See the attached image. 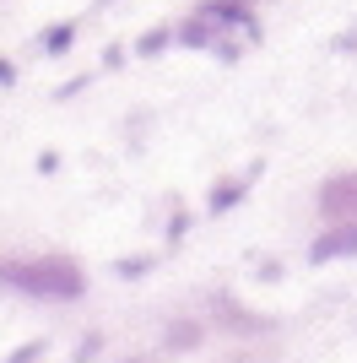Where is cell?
Instances as JSON below:
<instances>
[{
    "label": "cell",
    "instance_id": "6da1fadb",
    "mask_svg": "<svg viewBox=\"0 0 357 363\" xmlns=\"http://www.w3.org/2000/svg\"><path fill=\"white\" fill-rule=\"evenodd\" d=\"M0 282L28 298H49V303H71L87 293V266L71 255H38V260H0Z\"/></svg>",
    "mask_w": 357,
    "mask_h": 363
},
{
    "label": "cell",
    "instance_id": "7a4b0ae2",
    "mask_svg": "<svg viewBox=\"0 0 357 363\" xmlns=\"http://www.w3.org/2000/svg\"><path fill=\"white\" fill-rule=\"evenodd\" d=\"M314 206L325 212V223H346V217H357V168H346V174H330V179L319 184Z\"/></svg>",
    "mask_w": 357,
    "mask_h": 363
},
{
    "label": "cell",
    "instance_id": "3957f363",
    "mask_svg": "<svg viewBox=\"0 0 357 363\" xmlns=\"http://www.w3.org/2000/svg\"><path fill=\"white\" fill-rule=\"evenodd\" d=\"M357 255V217H346V223H330L319 239L309 244V260L314 266H330V260H352Z\"/></svg>",
    "mask_w": 357,
    "mask_h": 363
},
{
    "label": "cell",
    "instance_id": "277c9868",
    "mask_svg": "<svg viewBox=\"0 0 357 363\" xmlns=\"http://www.w3.org/2000/svg\"><path fill=\"white\" fill-rule=\"evenodd\" d=\"M206 16H217L222 28H244V33H249V44L260 38V28H254V6H249V0H206Z\"/></svg>",
    "mask_w": 357,
    "mask_h": 363
},
{
    "label": "cell",
    "instance_id": "5b68a950",
    "mask_svg": "<svg viewBox=\"0 0 357 363\" xmlns=\"http://www.w3.org/2000/svg\"><path fill=\"white\" fill-rule=\"evenodd\" d=\"M217 315L227 320V331H238V336H260V331H276V320L271 315H244V309H238V303H227V298H217Z\"/></svg>",
    "mask_w": 357,
    "mask_h": 363
},
{
    "label": "cell",
    "instance_id": "8992f818",
    "mask_svg": "<svg viewBox=\"0 0 357 363\" xmlns=\"http://www.w3.org/2000/svg\"><path fill=\"white\" fill-rule=\"evenodd\" d=\"M178 44H190V49H217L222 44V22H217V16H190V22H184V28H178Z\"/></svg>",
    "mask_w": 357,
    "mask_h": 363
},
{
    "label": "cell",
    "instance_id": "52a82bcc",
    "mask_svg": "<svg viewBox=\"0 0 357 363\" xmlns=\"http://www.w3.org/2000/svg\"><path fill=\"white\" fill-rule=\"evenodd\" d=\"M200 342H206V325H200V320H174L163 331V352H195Z\"/></svg>",
    "mask_w": 357,
    "mask_h": 363
},
{
    "label": "cell",
    "instance_id": "ba28073f",
    "mask_svg": "<svg viewBox=\"0 0 357 363\" xmlns=\"http://www.w3.org/2000/svg\"><path fill=\"white\" fill-rule=\"evenodd\" d=\"M249 179H254V174H249ZM249 179H222V184H217V190H211V201H206V212H211V217H222V212H233L238 201L249 196Z\"/></svg>",
    "mask_w": 357,
    "mask_h": 363
},
{
    "label": "cell",
    "instance_id": "9c48e42d",
    "mask_svg": "<svg viewBox=\"0 0 357 363\" xmlns=\"http://www.w3.org/2000/svg\"><path fill=\"white\" fill-rule=\"evenodd\" d=\"M174 38H178V33H168V28H147L141 38H135V55H141V60H157V55H163Z\"/></svg>",
    "mask_w": 357,
    "mask_h": 363
},
{
    "label": "cell",
    "instance_id": "30bf717a",
    "mask_svg": "<svg viewBox=\"0 0 357 363\" xmlns=\"http://www.w3.org/2000/svg\"><path fill=\"white\" fill-rule=\"evenodd\" d=\"M76 33H81L76 22H55V28L44 33V49H49V55H65V49L76 44Z\"/></svg>",
    "mask_w": 357,
    "mask_h": 363
},
{
    "label": "cell",
    "instance_id": "8fae6325",
    "mask_svg": "<svg viewBox=\"0 0 357 363\" xmlns=\"http://www.w3.org/2000/svg\"><path fill=\"white\" fill-rule=\"evenodd\" d=\"M157 260L152 255H130V260H114V277H147Z\"/></svg>",
    "mask_w": 357,
    "mask_h": 363
},
{
    "label": "cell",
    "instance_id": "7c38bea8",
    "mask_svg": "<svg viewBox=\"0 0 357 363\" xmlns=\"http://www.w3.org/2000/svg\"><path fill=\"white\" fill-rule=\"evenodd\" d=\"M38 358H44V336H33V342H22V347H16L11 358H6V363H38Z\"/></svg>",
    "mask_w": 357,
    "mask_h": 363
},
{
    "label": "cell",
    "instance_id": "4fadbf2b",
    "mask_svg": "<svg viewBox=\"0 0 357 363\" xmlns=\"http://www.w3.org/2000/svg\"><path fill=\"white\" fill-rule=\"evenodd\" d=\"M98 347H103V336L92 331L87 342H81V347H76V358H71V363H92V358H98Z\"/></svg>",
    "mask_w": 357,
    "mask_h": 363
},
{
    "label": "cell",
    "instance_id": "5bb4252c",
    "mask_svg": "<svg viewBox=\"0 0 357 363\" xmlns=\"http://www.w3.org/2000/svg\"><path fill=\"white\" fill-rule=\"evenodd\" d=\"M103 65H108V71H119V65H125V44H108L103 49Z\"/></svg>",
    "mask_w": 357,
    "mask_h": 363
},
{
    "label": "cell",
    "instance_id": "9a60e30c",
    "mask_svg": "<svg viewBox=\"0 0 357 363\" xmlns=\"http://www.w3.org/2000/svg\"><path fill=\"white\" fill-rule=\"evenodd\" d=\"M11 82H16V65H11V60H0V87H11Z\"/></svg>",
    "mask_w": 357,
    "mask_h": 363
},
{
    "label": "cell",
    "instance_id": "2e32d148",
    "mask_svg": "<svg viewBox=\"0 0 357 363\" xmlns=\"http://www.w3.org/2000/svg\"><path fill=\"white\" fill-rule=\"evenodd\" d=\"M130 363H152V358H130Z\"/></svg>",
    "mask_w": 357,
    "mask_h": 363
},
{
    "label": "cell",
    "instance_id": "e0dca14e",
    "mask_svg": "<svg viewBox=\"0 0 357 363\" xmlns=\"http://www.w3.org/2000/svg\"><path fill=\"white\" fill-rule=\"evenodd\" d=\"M103 6H108V0H103Z\"/></svg>",
    "mask_w": 357,
    "mask_h": 363
},
{
    "label": "cell",
    "instance_id": "ac0fdd59",
    "mask_svg": "<svg viewBox=\"0 0 357 363\" xmlns=\"http://www.w3.org/2000/svg\"><path fill=\"white\" fill-rule=\"evenodd\" d=\"M249 6H254V0H249Z\"/></svg>",
    "mask_w": 357,
    "mask_h": 363
}]
</instances>
